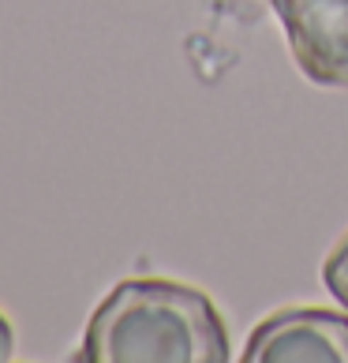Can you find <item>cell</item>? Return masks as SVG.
<instances>
[{"label": "cell", "mask_w": 348, "mask_h": 363, "mask_svg": "<svg viewBox=\"0 0 348 363\" xmlns=\"http://www.w3.org/2000/svg\"><path fill=\"white\" fill-rule=\"evenodd\" d=\"M229 330L210 303L184 281L128 277L90 315L83 363H225Z\"/></svg>", "instance_id": "6da1fadb"}, {"label": "cell", "mask_w": 348, "mask_h": 363, "mask_svg": "<svg viewBox=\"0 0 348 363\" xmlns=\"http://www.w3.org/2000/svg\"><path fill=\"white\" fill-rule=\"evenodd\" d=\"M296 68L318 86L348 90V0H270Z\"/></svg>", "instance_id": "7a4b0ae2"}, {"label": "cell", "mask_w": 348, "mask_h": 363, "mask_svg": "<svg viewBox=\"0 0 348 363\" xmlns=\"http://www.w3.org/2000/svg\"><path fill=\"white\" fill-rule=\"evenodd\" d=\"M244 363H348V315L326 307H288L259 322Z\"/></svg>", "instance_id": "3957f363"}, {"label": "cell", "mask_w": 348, "mask_h": 363, "mask_svg": "<svg viewBox=\"0 0 348 363\" xmlns=\"http://www.w3.org/2000/svg\"><path fill=\"white\" fill-rule=\"evenodd\" d=\"M322 281H326V289L333 292V300H337L344 311H348V233H344L341 244L326 255Z\"/></svg>", "instance_id": "277c9868"}, {"label": "cell", "mask_w": 348, "mask_h": 363, "mask_svg": "<svg viewBox=\"0 0 348 363\" xmlns=\"http://www.w3.org/2000/svg\"><path fill=\"white\" fill-rule=\"evenodd\" d=\"M11 356H16V333H11L8 318L0 315V363H8Z\"/></svg>", "instance_id": "5b68a950"}]
</instances>
